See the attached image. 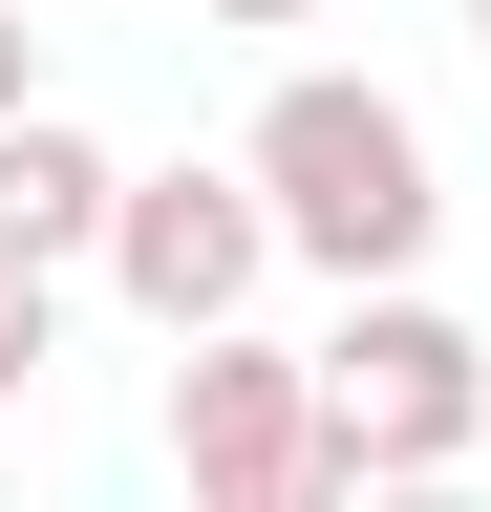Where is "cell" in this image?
Segmentation results:
<instances>
[{
	"label": "cell",
	"mask_w": 491,
	"mask_h": 512,
	"mask_svg": "<svg viewBox=\"0 0 491 512\" xmlns=\"http://www.w3.org/2000/svg\"><path fill=\"white\" fill-rule=\"evenodd\" d=\"M0 384H43V278L0 256Z\"/></svg>",
	"instance_id": "8992f818"
},
{
	"label": "cell",
	"mask_w": 491,
	"mask_h": 512,
	"mask_svg": "<svg viewBox=\"0 0 491 512\" xmlns=\"http://www.w3.org/2000/svg\"><path fill=\"white\" fill-rule=\"evenodd\" d=\"M214 22H299V0H214Z\"/></svg>",
	"instance_id": "9c48e42d"
},
{
	"label": "cell",
	"mask_w": 491,
	"mask_h": 512,
	"mask_svg": "<svg viewBox=\"0 0 491 512\" xmlns=\"http://www.w3.org/2000/svg\"><path fill=\"white\" fill-rule=\"evenodd\" d=\"M257 192L342 256V278H385V256L427 235V128H406L385 86H278V107H257Z\"/></svg>",
	"instance_id": "6da1fadb"
},
{
	"label": "cell",
	"mask_w": 491,
	"mask_h": 512,
	"mask_svg": "<svg viewBox=\"0 0 491 512\" xmlns=\"http://www.w3.org/2000/svg\"><path fill=\"white\" fill-rule=\"evenodd\" d=\"M257 235H278V214H257L235 171H150L107 256H129V299L171 320V342H235V299H257Z\"/></svg>",
	"instance_id": "3957f363"
},
{
	"label": "cell",
	"mask_w": 491,
	"mask_h": 512,
	"mask_svg": "<svg viewBox=\"0 0 491 512\" xmlns=\"http://www.w3.org/2000/svg\"><path fill=\"white\" fill-rule=\"evenodd\" d=\"M470 406H491V363H470L427 299H385V320H342V342H321V448H342V470H385V491L449 470Z\"/></svg>",
	"instance_id": "7a4b0ae2"
},
{
	"label": "cell",
	"mask_w": 491,
	"mask_h": 512,
	"mask_svg": "<svg viewBox=\"0 0 491 512\" xmlns=\"http://www.w3.org/2000/svg\"><path fill=\"white\" fill-rule=\"evenodd\" d=\"M0 128H22V22H0Z\"/></svg>",
	"instance_id": "52a82bcc"
},
{
	"label": "cell",
	"mask_w": 491,
	"mask_h": 512,
	"mask_svg": "<svg viewBox=\"0 0 491 512\" xmlns=\"http://www.w3.org/2000/svg\"><path fill=\"white\" fill-rule=\"evenodd\" d=\"M363 512H470V491H363Z\"/></svg>",
	"instance_id": "ba28073f"
},
{
	"label": "cell",
	"mask_w": 491,
	"mask_h": 512,
	"mask_svg": "<svg viewBox=\"0 0 491 512\" xmlns=\"http://www.w3.org/2000/svg\"><path fill=\"white\" fill-rule=\"evenodd\" d=\"M171 448H193L214 491H257V470L321 448V384H299L278 342H193V363H171Z\"/></svg>",
	"instance_id": "277c9868"
},
{
	"label": "cell",
	"mask_w": 491,
	"mask_h": 512,
	"mask_svg": "<svg viewBox=\"0 0 491 512\" xmlns=\"http://www.w3.org/2000/svg\"><path fill=\"white\" fill-rule=\"evenodd\" d=\"M86 235H129V171H107L65 107H22V128H0V256L43 278V256H86Z\"/></svg>",
	"instance_id": "5b68a950"
}]
</instances>
